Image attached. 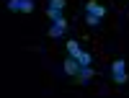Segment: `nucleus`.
I'll return each mask as SVG.
<instances>
[{"mask_svg":"<svg viewBox=\"0 0 129 98\" xmlns=\"http://www.w3.org/2000/svg\"><path fill=\"white\" fill-rule=\"evenodd\" d=\"M103 16H106V8L98 0H88V3H85V21H88L90 26H98L103 21Z\"/></svg>","mask_w":129,"mask_h":98,"instance_id":"obj_1","label":"nucleus"},{"mask_svg":"<svg viewBox=\"0 0 129 98\" xmlns=\"http://www.w3.org/2000/svg\"><path fill=\"white\" fill-rule=\"evenodd\" d=\"M111 75H114V83L116 85H124L126 83V62L124 59H116L111 64Z\"/></svg>","mask_w":129,"mask_h":98,"instance_id":"obj_2","label":"nucleus"},{"mask_svg":"<svg viewBox=\"0 0 129 98\" xmlns=\"http://www.w3.org/2000/svg\"><path fill=\"white\" fill-rule=\"evenodd\" d=\"M10 10H21V13H31L34 10V0H8Z\"/></svg>","mask_w":129,"mask_h":98,"instance_id":"obj_3","label":"nucleus"},{"mask_svg":"<svg viewBox=\"0 0 129 98\" xmlns=\"http://www.w3.org/2000/svg\"><path fill=\"white\" fill-rule=\"evenodd\" d=\"M80 67H83V64L75 59V57H70V54H67V59H64V72H67L70 78H75V75L80 72Z\"/></svg>","mask_w":129,"mask_h":98,"instance_id":"obj_4","label":"nucleus"},{"mask_svg":"<svg viewBox=\"0 0 129 98\" xmlns=\"http://www.w3.org/2000/svg\"><path fill=\"white\" fill-rule=\"evenodd\" d=\"M64 28H67V21H64V18L54 21V26L49 28V36H52V39H59V36H64Z\"/></svg>","mask_w":129,"mask_h":98,"instance_id":"obj_5","label":"nucleus"},{"mask_svg":"<svg viewBox=\"0 0 129 98\" xmlns=\"http://www.w3.org/2000/svg\"><path fill=\"white\" fill-rule=\"evenodd\" d=\"M75 80H78L80 85H88L93 80V67H90V64H88V67H80V72L75 75Z\"/></svg>","mask_w":129,"mask_h":98,"instance_id":"obj_6","label":"nucleus"},{"mask_svg":"<svg viewBox=\"0 0 129 98\" xmlns=\"http://www.w3.org/2000/svg\"><path fill=\"white\" fill-rule=\"evenodd\" d=\"M80 52H83V49H80V44H78L75 39H70V41H67V54H70V57H78Z\"/></svg>","mask_w":129,"mask_h":98,"instance_id":"obj_7","label":"nucleus"},{"mask_svg":"<svg viewBox=\"0 0 129 98\" xmlns=\"http://www.w3.org/2000/svg\"><path fill=\"white\" fill-rule=\"evenodd\" d=\"M75 59H78V62L83 64V67H88V64L93 62V57H90V52H80V54H78V57H75Z\"/></svg>","mask_w":129,"mask_h":98,"instance_id":"obj_8","label":"nucleus"},{"mask_svg":"<svg viewBox=\"0 0 129 98\" xmlns=\"http://www.w3.org/2000/svg\"><path fill=\"white\" fill-rule=\"evenodd\" d=\"M47 16H49V21H59V18H64L62 10H57V8H47Z\"/></svg>","mask_w":129,"mask_h":98,"instance_id":"obj_9","label":"nucleus"},{"mask_svg":"<svg viewBox=\"0 0 129 98\" xmlns=\"http://www.w3.org/2000/svg\"><path fill=\"white\" fill-rule=\"evenodd\" d=\"M47 8H57V10H62V8H64V0H49Z\"/></svg>","mask_w":129,"mask_h":98,"instance_id":"obj_10","label":"nucleus"}]
</instances>
